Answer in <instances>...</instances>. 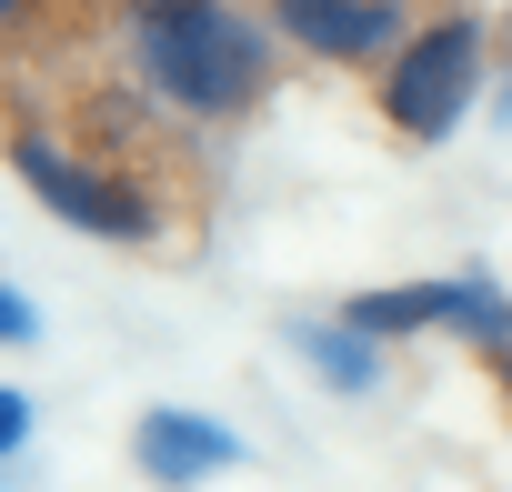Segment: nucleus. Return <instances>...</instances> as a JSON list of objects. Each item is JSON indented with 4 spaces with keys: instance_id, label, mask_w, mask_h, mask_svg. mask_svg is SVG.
<instances>
[{
    "instance_id": "f257e3e1",
    "label": "nucleus",
    "mask_w": 512,
    "mask_h": 492,
    "mask_svg": "<svg viewBox=\"0 0 512 492\" xmlns=\"http://www.w3.org/2000/svg\"><path fill=\"white\" fill-rule=\"evenodd\" d=\"M131 51H141V81L201 121L221 111H251L272 81V51L231 0H131Z\"/></svg>"
},
{
    "instance_id": "f03ea898",
    "label": "nucleus",
    "mask_w": 512,
    "mask_h": 492,
    "mask_svg": "<svg viewBox=\"0 0 512 492\" xmlns=\"http://www.w3.org/2000/svg\"><path fill=\"white\" fill-rule=\"evenodd\" d=\"M472 91H482V21H472V11H442V21H422V31L392 51V71H382V121H392L402 141H442V131L472 111Z\"/></svg>"
},
{
    "instance_id": "7ed1b4c3",
    "label": "nucleus",
    "mask_w": 512,
    "mask_h": 492,
    "mask_svg": "<svg viewBox=\"0 0 512 492\" xmlns=\"http://www.w3.org/2000/svg\"><path fill=\"white\" fill-rule=\"evenodd\" d=\"M11 161H21V181L61 211V221H81V231H101V241H151L161 231V211H151V191H131L111 161H81V151H61L51 131H21L11 141Z\"/></svg>"
},
{
    "instance_id": "20e7f679",
    "label": "nucleus",
    "mask_w": 512,
    "mask_h": 492,
    "mask_svg": "<svg viewBox=\"0 0 512 492\" xmlns=\"http://www.w3.org/2000/svg\"><path fill=\"white\" fill-rule=\"evenodd\" d=\"M282 31L322 61H372V51H402V0H272Z\"/></svg>"
},
{
    "instance_id": "39448f33",
    "label": "nucleus",
    "mask_w": 512,
    "mask_h": 492,
    "mask_svg": "<svg viewBox=\"0 0 512 492\" xmlns=\"http://www.w3.org/2000/svg\"><path fill=\"white\" fill-rule=\"evenodd\" d=\"M131 452H141V472H151L161 492H191V482H211V472L241 462V432H221V422H201V412H141Z\"/></svg>"
},
{
    "instance_id": "423d86ee",
    "label": "nucleus",
    "mask_w": 512,
    "mask_h": 492,
    "mask_svg": "<svg viewBox=\"0 0 512 492\" xmlns=\"http://www.w3.org/2000/svg\"><path fill=\"white\" fill-rule=\"evenodd\" d=\"M292 352L322 372V382H342V392H372V332H352V322H292Z\"/></svg>"
},
{
    "instance_id": "0eeeda50",
    "label": "nucleus",
    "mask_w": 512,
    "mask_h": 492,
    "mask_svg": "<svg viewBox=\"0 0 512 492\" xmlns=\"http://www.w3.org/2000/svg\"><path fill=\"white\" fill-rule=\"evenodd\" d=\"M31 442V392H11V382H0V462H11Z\"/></svg>"
},
{
    "instance_id": "6e6552de",
    "label": "nucleus",
    "mask_w": 512,
    "mask_h": 492,
    "mask_svg": "<svg viewBox=\"0 0 512 492\" xmlns=\"http://www.w3.org/2000/svg\"><path fill=\"white\" fill-rule=\"evenodd\" d=\"M31 332H41V322H31V302H21L11 282H0V342H31Z\"/></svg>"
},
{
    "instance_id": "1a4fd4ad",
    "label": "nucleus",
    "mask_w": 512,
    "mask_h": 492,
    "mask_svg": "<svg viewBox=\"0 0 512 492\" xmlns=\"http://www.w3.org/2000/svg\"><path fill=\"white\" fill-rule=\"evenodd\" d=\"M502 392H512V342H502Z\"/></svg>"
},
{
    "instance_id": "9d476101",
    "label": "nucleus",
    "mask_w": 512,
    "mask_h": 492,
    "mask_svg": "<svg viewBox=\"0 0 512 492\" xmlns=\"http://www.w3.org/2000/svg\"><path fill=\"white\" fill-rule=\"evenodd\" d=\"M502 111H512V71H502Z\"/></svg>"
},
{
    "instance_id": "9b49d317",
    "label": "nucleus",
    "mask_w": 512,
    "mask_h": 492,
    "mask_svg": "<svg viewBox=\"0 0 512 492\" xmlns=\"http://www.w3.org/2000/svg\"><path fill=\"white\" fill-rule=\"evenodd\" d=\"M11 11H21V0H0V21H11Z\"/></svg>"
}]
</instances>
